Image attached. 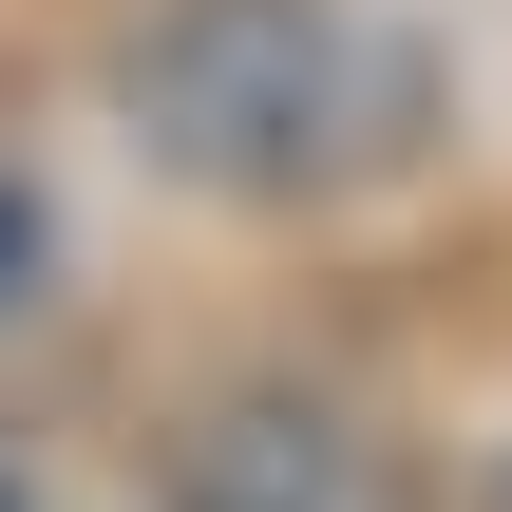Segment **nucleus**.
<instances>
[{"label": "nucleus", "mask_w": 512, "mask_h": 512, "mask_svg": "<svg viewBox=\"0 0 512 512\" xmlns=\"http://www.w3.org/2000/svg\"><path fill=\"white\" fill-rule=\"evenodd\" d=\"M114 114L209 209H361L437 171L456 76L399 0H152L114 38Z\"/></svg>", "instance_id": "obj_1"}, {"label": "nucleus", "mask_w": 512, "mask_h": 512, "mask_svg": "<svg viewBox=\"0 0 512 512\" xmlns=\"http://www.w3.org/2000/svg\"><path fill=\"white\" fill-rule=\"evenodd\" d=\"M152 512H437L418 456L342 399V380H209L171 437H152Z\"/></svg>", "instance_id": "obj_2"}, {"label": "nucleus", "mask_w": 512, "mask_h": 512, "mask_svg": "<svg viewBox=\"0 0 512 512\" xmlns=\"http://www.w3.org/2000/svg\"><path fill=\"white\" fill-rule=\"evenodd\" d=\"M38 266H57V228H38V190H0V323L38 304Z\"/></svg>", "instance_id": "obj_3"}, {"label": "nucleus", "mask_w": 512, "mask_h": 512, "mask_svg": "<svg viewBox=\"0 0 512 512\" xmlns=\"http://www.w3.org/2000/svg\"><path fill=\"white\" fill-rule=\"evenodd\" d=\"M475 512H512V437H494V475H475Z\"/></svg>", "instance_id": "obj_4"}]
</instances>
